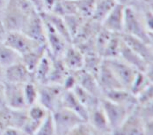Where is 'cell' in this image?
Instances as JSON below:
<instances>
[{"instance_id": "277c9868", "label": "cell", "mask_w": 153, "mask_h": 135, "mask_svg": "<svg viewBox=\"0 0 153 135\" xmlns=\"http://www.w3.org/2000/svg\"><path fill=\"white\" fill-rule=\"evenodd\" d=\"M38 84V103L44 106L49 112L61 106L64 88L62 85L42 83Z\"/></svg>"}, {"instance_id": "5b68a950", "label": "cell", "mask_w": 153, "mask_h": 135, "mask_svg": "<svg viewBox=\"0 0 153 135\" xmlns=\"http://www.w3.org/2000/svg\"><path fill=\"white\" fill-rule=\"evenodd\" d=\"M100 105L108 120V123L112 131V134H115V132L122 125L123 121L126 119L128 115L133 110L123 105L114 103L105 97L101 98Z\"/></svg>"}, {"instance_id": "ba28073f", "label": "cell", "mask_w": 153, "mask_h": 135, "mask_svg": "<svg viewBox=\"0 0 153 135\" xmlns=\"http://www.w3.org/2000/svg\"><path fill=\"white\" fill-rule=\"evenodd\" d=\"M44 21L45 26V44L47 50L52 56L61 58L70 43L55 29L50 24Z\"/></svg>"}, {"instance_id": "c3c4849f", "label": "cell", "mask_w": 153, "mask_h": 135, "mask_svg": "<svg viewBox=\"0 0 153 135\" xmlns=\"http://www.w3.org/2000/svg\"><path fill=\"white\" fill-rule=\"evenodd\" d=\"M7 33H8V31L4 28L3 22L0 20V44L4 43V40H5L6 35H7Z\"/></svg>"}, {"instance_id": "f907efd6", "label": "cell", "mask_w": 153, "mask_h": 135, "mask_svg": "<svg viewBox=\"0 0 153 135\" xmlns=\"http://www.w3.org/2000/svg\"><path fill=\"white\" fill-rule=\"evenodd\" d=\"M5 106V100H4V84L0 83V109L4 108Z\"/></svg>"}, {"instance_id": "7c38bea8", "label": "cell", "mask_w": 153, "mask_h": 135, "mask_svg": "<svg viewBox=\"0 0 153 135\" xmlns=\"http://www.w3.org/2000/svg\"><path fill=\"white\" fill-rule=\"evenodd\" d=\"M122 39L124 44L128 46L134 52L140 56L147 63H153V48L152 44H147L146 42L132 36L128 34H121Z\"/></svg>"}, {"instance_id": "4fadbf2b", "label": "cell", "mask_w": 153, "mask_h": 135, "mask_svg": "<svg viewBox=\"0 0 153 135\" xmlns=\"http://www.w3.org/2000/svg\"><path fill=\"white\" fill-rule=\"evenodd\" d=\"M114 134L118 135H142L144 134V124L143 119L138 113L137 107L128 115L123 121L122 125L115 132Z\"/></svg>"}, {"instance_id": "ac0fdd59", "label": "cell", "mask_w": 153, "mask_h": 135, "mask_svg": "<svg viewBox=\"0 0 153 135\" xmlns=\"http://www.w3.org/2000/svg\"><path fill=\"white\" fill-rule=\"evenodd\" d=\"M61 58L69 71L76 72L84 66L85 56L73 44H70L67 46Z\"/></svg>"}, {"instance_id": "681fc988", "label": "cell", "mask_w": 153, "mask_h": 135, "mask_svg": "<svg viewBox=\"0 0 153 135\" xmlns=\"http://www.w3.org/2000/svg\"><path fill=\"white\" fill-rule=\"evenodd\" d=\"M116 2V4L123 5L125 7H128V6H134V4H136L137 0H114Z\"/></svg>"}, {"instance_id": "f546056e", "label": "cell", "mask_w": 153, "mask_h": 135, "mask_svg": "<svg viewBox=\"0 0 153 135\" xmlns=\"http://www.w3.org/2000/svg\"><path fill=\"white\" fill-rule=\"evenodd\" d=\"M122 42L123 39L121 34H113L103 53V58L107 59V58H118Z\"/></svg>"}, {"instance_id": "ee69618b", "label": "cell", "mask_w": 153, "mask_h": 135, "mask_svg": "<svg viewBox=\"0 0 153 135\" xmlns=\"http://www.w3.org/2000/svg\"><path fill=\"white\" fill-rule=\"evenodd\" d=\"M131 7L137 9L139 11H144V10H149V9L152 10L153 0H137L134 6H131Z\"/></svg>"}, {"instance_id": "4dcf8cb0", "label": "cell", "mask_w": 153, "mask_h": 135, "mask_svg": "<svg viewBox=\"0 0 153 135\" xmlns=\"http://www.w3.org/2000/svg\"><path fill=\"white\" fill-rule=\"evenodd\" d=\"M152 84L153 80H152L144 72H138L129 88V91L137 95L141 91L144 90Z\"/></svg>"}, {"instance_id": "1f68e13d", "label": "cell", "mask_w": 153, "mask_h": 135, "mask_svg": "<svg viewBox=\"0 0 153 135\" xmlns=\"http://www.w3.org/2000/svg\"><path fill=\"white\" fill-rule=\"evenodd\" d=\"M103 60L104 58L98 54H92V55L85 56L83 69H85L86 72L92 74L97 78V75L99 74V71L101 67Z\"/></svg>"}, {"instance_id": "d590c367", "label": "cell", "mask_w": 153, "mask_h": 135, "mask_svg": "<svg viewBox=\"0 0 153 135\" xmlns=\"http://www.w3.org/2000/svg\"><path fill=\"white\" fill-rule=\"evenodd\" d=\"M95 0H74L76 14L85 19L92 18Z\"/></svg>"}, {"instance_id": "e575fe53", "label": "cell", "mask_w": 153, "mask_h": 135, "mask_svg": "<svg viewBox=\"0 0 153 135\" xmlns=\"http://www.w3.org/2000/svg\"><path fill=\"white\" fill-rule=\"evenodd\" d=\"M63 20L66 23L67 28L69 30L71 39H73V37L76 35L78 30L80 29L82 24L86 19L75 14H68L63 16Z\"/></svg>"}, {"instance_id": "52a82bcc", "label": "cell", "mask_w": 153, "mask_h": 135, "mask_svg": "<svg viewBox=\"0 0 153 135\" xmlns=\"http://www.w3.org/2000/svg\"><path fill=\"white\" fill-rule=\"evenodd\" d=\"M4 44L11 47L20 56H23L32 50L44 44L34 41L22 31H8Z\"/></svg>"}, {"instance_id": "3957f363", "label": "cell", "mask_w": 153, "mask_h": 135, "mask_svg": "<svg viewBox=\"0 0 153 135\" xmlns=\"http://www.w3.org/2000/svg\"><path fill=\"white\" fill-rule=\"evenodd\" d=\"M51 114L55 123L56 134L70 135L74 127L84 120L75 112L62 106L56 109Z\"/></svg>"}, {"instance_id": "f35d334b", "label": "cell", "mask_w": 153, "mask_h": 135, "mask_svg": "<svg viewBox=\"0 0 153 135\" xmlns=\"http://www.w3.org/2000/svg\"><path fill=\"white\" fill-rule=\"evenodd\" d=\"M37 135H56V127L51 112H49L40 124Z\"/></svg>"}, {"instance_id": "d6a6232c", "label": "cell", "mask_w": 153, "mask_h": 135, "mask_svg": "<svg viewBox=\"0 0 153 135\" xmlns=\"http://www.w3.org/2000/svg\"><path fill=\"white\" fill-rule=\"evenodd\" d=\"M112 34H113V33H111L106 28H104L102 27V25H101L100 29L99 30V32L95 35L94 42H95L96 52H97L98 55H100L102 58H103V53L105 51V49L107 47Z\"/></svg>"}, {"instance_id": "bcb514c9", "label": "cell", "mask_w": 153, "mask_h": 135, "mask_svg": "<svg viewBox=\"0 0 153 135\" xmlns=\"http://www.w3.org/2000/svg\"><path fill=\"white\" fill-rule=\"evenodd\" d=\"M56 1L57 0H42L43 6H44V13L52 12Z\"/></svg>"}, {"instance_id": "e0dca14e", "label": "cell", "mask_w": 153, "mask_h": 135, "mask_svg": "<svg viewBox=\"0 0 153 135\" xmlns=\"http://www.w3.org/2000/svg\"><path fill=\"white\" fill-rule=\"evenodd\" d=\"M102 97H105L118 104L123 105L130 110H134L137 106V96L132 92L124 88L107 91L103 94Z\"/></svg>"}, {"instance_id": "f6af8a7d", "label": "cell", "mask_w": 153, "mask_h": 135, "mask_svg": "<svg viewBox=\"0 0 153 135\" xmlns=\"http://www.w3.org/2000/svg\"><path fill=\"white\" fill-rule=\"evenodd\" d=\"M31 3V4L33 5V7L35 9V11L39 14H42L44 13V6H43V3L42 0H28Z\"/></svg>"}, {"instance_id": "7dc6e473", "label": "cell", "mask_w": 153, "mask_h": 135, "mask_svg": "<svg viewBox=\"0 0 153 135\" xmlns=\"http://www.w3.org/2000/svg\"><path fill=\"white\" fill-rule=\"evenodd\" d=\"M4 135H21L23 134L22 131L16 128V127H13V126H9L4 133Z\"/></svg>"}, {"instance_id": "836d02e7", "label": "cell", "mask_w": 153, "mask_h": 135, "mask_svg": "<svg viewBox=\"0 0 153 135\" xmlns=\"http://www.w3.org/2000/svg\"><path fill=\"white\" fill-rule=\"evenodd\" d=\"M9 113H10L11 126L16 127L22 131L24 124L28 119L27 109H18V110L9 109Z\"/></svg>"}, {"instance_id": "cb8c5ba5", "label": "cell", "mask_w": 153, "mask_h": 135, "mask_svg": "<svg viewBox=\"0 0 153 135\" xmlns=\"http://www.w3.org/2000/svg\"><path fill=\"white\" fill-rule=\"evenodd\" d=\"M42 15V19L47 21L48 24H50L60 34H62L70 44H72V39L71 36L69 33V30L67 28L66 23L63 20V17L60 15L56 14L52 12H48V13H42L40 14Z\"/></svg>"}, {"instance_id": "603a6c76", "label": "cell", "mask_w": 153, "mask_h": 135, "mask_svg": "<svg viewBox=\"0 0 153 135\" xmlns=\"http://www.w3.org/2000/svg\"><path fill=\"white\" fill-rule=\"evenodd\" d=\"M51 57H52V65H51V70L48 77L46 83L62 85L64 79L66 78V76L70 71L67 69L62 58H56L52 55Z\"/></svg>"}, {"instance_id": "ab89813d", "label": "cell", "mask_w": 153, "mask_h": 135, "mask_svg": "<svg viewBox=\"0 0 153 135\" xmlns=\"http://www.w3.org/2000/svg\"><path fill=\"white\" fill-rule=\"evenodd\" d=\"M97 135L96 131L87 120H83L71 132L70 135Z\"/></svg>"}, {"instance_id": "60d3db41", "label": "cell", "mask_w": 153, "mask_h": 135, "mask_svg": "<svg viewBox=\"0 0 153 135\" xmlns=\"http://www.w3.org/2000/svg\"><path fill=\"white\" fill-rule=\"evenodd\" d=\"M137 105H143L153 103V84L141 91L137 95Z\"/></svg>"}, {"instance_id": "7a4b0ae2", "label": "cell", "mask_w": 153, "mask_h": 135, "mask_svg": "<svg viewBox=\"0 0 153 135\" xmlns=\"http://www.w3.org/2000/svg\"><path fill=\"white\" fill-rule=\"evenodd\" d=\"M123 33L137 37L147 44H152V31L148 28L143 13L133 7H125Z\"/></svg>"}, {"instance_id": "44dd1931", "label": "cell", "mask_w": 153, "mask_h": 135, "mask_svg": "<svg viewBox=\"0 0 153 135\" xmlns=\"http://www.w3.org/2000/svg\"><path fill=\"white\" fill-rule=\"evenodd\" d=\"M61 106L69 109L70 110L75 112L84 120L87 119L88 111L85 107L81 104L76 94L72 90H64L62 96Z\"/></svg>"}, {"instance_id": "9a60e30c", "label": "cell", "mask_w": 153, "mask_h": 135, "mask_svg": "<svg viewBox=\"0 0 153 135\" xmlns=\"http://www.w3.org/2000/svg\"><path fill=\"white\" fill-rule=\"evenodd\" d=\"M86 120L94 128L97 135L112 134L108 120L100 104L88 111V116Z\"/></svg>"}, {"instance_id": "7bdbcfd3", "label": "cell", "mask_w": 153, "mask_h": 135, "mask_svg": "<svg viewBox=\"0 0 153 135\" xmlns=\"http://www.w3.org/2000/svg\"><path fill=\"white\" fill-rule=\"evenodd\" d=\"M76 85V79L75 72L70 71L69 74H67L66 78L63 80L62 87L65 90H71Z\"/></svg>"}, {"instance_id": "f1b7e54d", "label": "cell", "mask_w": 153, "mask_h": 135, "mask_svg": "<svg viewBox=\"0 0 153 135\" xmlns=\"http://www.w3.org/2000/svg\"><path fill=\"white\" fill-rule=\"evenodd\" d=\"M21 61V56L5 44H0V65L7 68L18 62Z\"/></svg>"}, {"instance_id": "d4e9b609", "label": "cell", "mask_w": 153, "mask_h": 135, "mask_svg": "<svg viewBox=\"0 0 153 135\" xmlns=\"http://www.w3.org/2000/svg\"><path fill=\"white\" fill-rule=\"evenodd\" d=\"M47 52L46 44H42L29 52L21 56V62L30 70L32 73L34 72L35 68L41 62L42 58L44 57Z\"/></svg>"}, {"instance_id": "8d00e7d4", "label": "cell", "mask_w": 153, "mask_h": 135, "mask_svg": "<svg viewBox=\"0 0 153 135\" xmlns=\"http://www.w3.org/2000/svg\"><path fill=\"white\" fill-rule=\"evenodd\" d=\"M23 88L25 101L27 107L38 102V84L35 81L25 83Z\"/></svg>"}, {"instance_id": "d6986e66", "label": "cell", "mask_w": 153, "mask_h": 135, "mask_svg": "<svg viewBox=\"0 0 153 135\" xmlns=\"http://www.w3.org/2000/svg\"><path fill=\"white\" fill-rule=\"evenodd\" d=\"M76 79V85L85 90L90 92L91 94L102 98V91L100 89L97 78L92 74L86 72L85 69H80L75 72Z\"/></svg>"}, {"instance_id": "2e32d148", "label": "cell", "mask_w": 153, "mask_h": 135, "mask_svg": "<svg viewBox=\"0 0 153 135\" xmlns=\"http://www.w3.org/2000/svg\"><path fill=\"white\" fill-rule=\"evenodd\" d=\"M97 80L100 89L102 91V94L107 91L123 88L120 81L114 75V72L111 70L105 59L103 60L101 67L97 75Z\"/></svg>"}, {"instance_id": "4316f807", "label": "cell", "mask_w": 153, "mask_h": 135, "mask_svg": "<svg viewBox=\"0 0 153 135\" xmlns=\"http://www.w3.org/2000/svg\"><path fill=\"white\" fill-rule=\"evenodd\" d=\"M115 4L114 0H95L92 19L101 24Z\"/></svg>"}, {"instance_id": "5bb4252c", "label": "cell", "mask_w": 153, "mask_h": 135, "mask_svg": "<svg viewBox=\"0 0 153 135\" xmlns=\"http://www.w3.org/2000/svg\"><path fill=\"white\" fill-rule=\"evenodd\" d=\"M125 6L116 4L102 21L104 28L113 34H122L123 32Z\"/></svg>"}, {"instance_id": "74e56055", "label": "cell", "mask_w": 153, "mask_h": 135, "mask_svg": "<svg viewBox=\"0 0 153 135\" xmlns=\"http://www.w3.org/2000/svg\"><path fill=\"white\" fill-rule=\"evenodd\" d=\"M27 115L30 119L37 122H42L44 119V118L49 113V111L47 110L44 106L39 104L38 102L30 105L27 108Z\"/></svg>"}, {"instance_id": "f5cc1de1", "label": "cell", "mask_w": 153, "mask_h": 135, "mask_svg": "<svg viewBox=\"0 0 153 135\" xmlns=\"http://www.w3.org/2000/svg\"><path fill=\"white\" fill-rule=\"evenodd\" d=\"M4 81V68H3L0 65V83H3Z\"/></svg>"}, {"instance_id": "30bf717a", "label": "cell", "mask_w": 153, "mask_h": 135, "mask_svg": "<svg viewBox=\"0 0 153 135\" xmlns=\"http://www.w3.org/2000/svg\"><path fill=\"white\" fill-rule=\"evenodd\" d=\"M4 81L25 84L35 80L33 73L20 61L4 69Z\"/></svg>"}, {"instance_id": "8992f818", "label": "cell", "mask_w": 153, "mask_h": 135, "mask_svg": "<svg viewBox=\"0 0 153 135\" xmlns=\"http://www.w3.org/2000/svg\"><path fill=\"white\" fill-rule=\"evenodd\" d=\"M107 64L114 72V75L120 81L123 88L129 90V88L139 71L127 64L120 58L105 59Z\"/></svg>"}, {"instance_id": "6da1fadb", "label": "cell", "mask_w": 153, "mask_h": 135, "mask_svg": "<svg viewBox=\"0 0 153 135\" xmlns=\"http://www.w3.org/2000/svg\"><path fill=\"white\" fill-rule=\"evenodd\" d=\"M34 13L37 12L28 0H8L1 21L7 31H22Z\"/></svg>"}, {"instance_id": "ffe728a7", "label": "cell", "mask_w": 153, "mask_h": 135, "mask_svg": "<svg viewBox=\"0 0 153 135\" xmlns=\"http://www.w3.org/2000/svg\"><path fill=\"white\" fill-rule=\"evenodd\" d=\"M118 58H120L127 64H130L132 67H134L139 72H144L150 64H153V63H151V64L147 63L145 60L143 59L136 52H134L128 46L125 44L123 41L122 42Z\"/></svg>"}, {"instance_id": "484cf974", "label": "cell", "mask_w": 153, "mask_h": 135, "mask_svg": "<svg viewBox=\"0 0 153 135\" xmlns=\"http://www.w3.org/2000/svg\"><path fill=\"white\" fill-rule=\"evenodd\" d=\"M51 65H52V57L47 50L46 54L42 58L41 62L39 63V64L37 65V67L33 72V77L36 83L39 84L46 83L48 77L51 70Z\"/></svg>"}, {"instance_id": "8fae6325", "label": "cell", "mask_w": 153, "mask_h": 135, "mask_svg": "<svg viewBox=\"0 0 153 135\" xmlns=\"http://www.w3.org/2000/svg\"><path fill=\"white\" fill-rule=\"evenodd\" d=\"M22 32L30 38L45 44V26L42 15L34 13L27 20Z\"/></svg>"}, {"instance_id": "816d5d0a", "label": "cell", "mask_w": 153, "mask_h": 135, "mask_svg": "<svg viewBox=\"0 0 153 135\" xmlns=\"http://www.w3.org/2000/svg\"><path fill=\"white\" fill-rule=\"evenodd\" d=\"M7 1L8 0H0V20H2L3 14L4 13L6 4H7Z\"/></svg>"}, {"instance_id": "9c48e42d", "label": "cell", "mask_w": 153, "mask_h": 135, "mask_svg": "<svg viewBox=\"0 0 153 135\" xmlns=\"http://www.w3.org/2000/svg\"><path fill=\"white\" fill-rule=\"evenodd\" d=\"M5 106L9 109H27V106L24 96V84L4 81Z\"/></svg>"}, {"instance_id": "83f0119b", "label": "cell", "mask_w": 153, "mask_h": 135, "mask_svg": "<svg viewBox=\"0 0 153 135\" xmlns=\"http://www.w3.org/2000/svg\"><path fill=\"white\" fill-rule=\"evenodd\" d=\"M71 90L76 94V96L78 98V100L81 102V104L85 107L87 111L91 110L93 108H95V107H97V106L100 104L101 98L92 94L90 92L80 88L77 85H76Z\"/></svg>"}, {"instance_id": "b9f144b4", "label": "cell", "mask_w": 153, "mask_h": 135, "mask_svg": "<svg viewBox=\"0 0 153 135\" xmlns=\"http://www.w3.org/2000/svg\"><path fill=\"white\" fill-rule=\"evenodd\" d=\"M11 126L9 108L4 107L0 109V135L4 134V131Z\"/></svg>"}, {"instance_id": "7402d4cb", "label": "cell", "mask_w": 153, "mask_h": 135, "mask_svg": "<svg viewBox=\"0 0 153 135\" xmlns=\"http://www.w3.org/2000/svg\"><path fill=\"white\" fill-rule=\"evenodd\" d=\"M101 28V24L95 21L92 18L86 19L84 23L82 24L80 29L76 33V34L72 39L73 44H78L80 43H83L86 40L92 39L95 37L97 33Z\"/></svg>"}]
</instances>
